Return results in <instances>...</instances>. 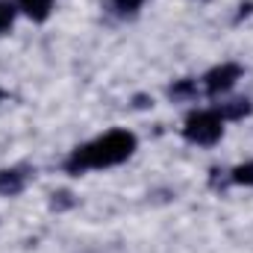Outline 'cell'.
<instances>
[{
	"instance_id": "7",
	"label": "cell",
	"mask_w": 253,
	"mask_h": 253,
	"mask_svg": "<svg viewBox=\"0 0 253 253\" xmlns=\"http://www.w3.org/2000/svg\"><path fill=\"white\" fill-rule=\"evenodd\" d=\"M168 94L174 97V100H189L197 94V85H194V80H180V83H174L171 88H168Z\"/></svg>"
},
{
	"instance_id": "3",
	"label": "cell",
	"mask_w": 253,
	"mask_h": 253,
	"mask_svg": "<svg viewBox=\"0 0 253 253\" xmlns=\"http://www.w3.org/2000/svg\"><path fill=\"white\" fill-rule=\"evenodd\" d=\"M239 77H242V68L236 62L218 65V68H212V71L206 74V91H209V94H224V91H230V88L236 85Z\"/></svg>"
},
{
	"instance_id": "12",
	"label": "cell",
	"mask_w": 253,
	"mask_h": 253,
	"mask_svg": "<svg viewBox=\"0 0 253 253\" xmlns=\"http://www.w3.org/2000/svg\"><path fill=\"white\" fill-rule=\"evenodd\" d=\"M3 97H6V94H3V88H0V100H3Z\"/></svg>"
},
{
	"instance_id": "6",
	"label": "cell",
	"mask_w": 253,
	"mask_h": 253,
	"mask_svg": "<svg viewBox=\"0 0 253 253\" xmlns=\"http://www.w3.org/2000/svg\"><path fill=\"white\" fill-rule=\"evenodd\" d=\"M221 118H230V121H239V118H245L248 112H251V103L248 100H233V103H224L221 109Z\"/></svg>"
},
{
	"instance_id": "10",
	"label": "cell",
	"mask_w": 253,
	"mask_h": 253,
	"mask_svg": "<svg viewBox=\"0 0 253 253\" xmlns=\"http://www.w3.org/2000/svg\"><path fill=\"white\" fill-rule=\"evenodd\" d=\"M71 206H74V194H71V191H56L53 200H50V209H53V212H65V209H71Z\"/></svg>"
},
{
	"instance_id": "5",
	"label": "cell",
	"mask_w": 253,
	"mask_h": 253,
	"mask_svg": "<svg viewBox=\"0 0 253 253\" xmlns=\"http://www.w3.org/2000/svg\"><path fill=\"white\" fill-rule=\"evenodd\" d=\"M15 6L24 15H30L33 21H47L53 12V0H15Z\"/></svg>"
},
{
	"instance_id": "2",
	"label": "cell",
	"mask_w": 253,
	"mask_h": 253,
	"mask_svg": "<svg viewBox=\"0 0 253 253\" xmlns=\"http://www.w3.org/2000/svg\"><path fill=\"white\" fill-rule=\"evenodd\" d=\"M224 132V118L218 109H203L189 115V121L183 126V135L189 138L191 144H215Z\"/></svg>"
},
{
	"instance_id": "4",
	"label": "cell",
	"mask_w": 253,
	"mask_h": 253,
	"mask_svg": "<svg viewBox=\"0 0 253 253\" xmlns=\"http://www.w3.org/2000/svg\"><path fill=\"white\" fill-rule=\"evenodd\" d=\"M27 186V174L21 171V168H6V171H0V194H6V197H15V194H21Z\"/></svg>"
},
{
	"instance_id": "8",
	"label": "cell",
	"mask_w": 253,
	"mask_h": 253,
	"mask_svg": "<svg viewBox=\"0 0 253 253\" xmlns=\"http://www.w3.org/2000/svg\"><path fill=\"white\" fill-rule=\"evenodd\" d=\"M230 183H236V186H253V162H245V165L233 168L230 171Z\"/></svg>"
},
{
	"instance_id": "9",
	"label": "cell",
	"mask_w": 253,
	"mask_h": 253,
	"mask_svg": "<svg viewBox=\"0 0 253 253\" xmlns=\"http://www.w3.org/2000/svg\"><path fill=\"white\" fill-rule=\"evenodd\" d=\"M15 12H18V6H15L12 0H0V33H6V30L12 27Z\"/></svg>"
},
{
	"instance_id": "11",
	"label": "cell",
	"mask_w": 253,
	"mask_h": 253,
	"mask_svg": "<svg viewBox=\"0 0 253 253\" xmlns=\"http://www.w3.org/2000/svg\"><path fill=\"white\" fill-rule=\"evenodd\" d=\"M141 3H144V0H115L118 12H135V9H138Z\"/></svg>"
},
{
	"instance_id": "1",
	"label": "cell",
	"mask_w": 253,
	"mask_h": 253,
	"mask_svg": "<svg viewBox=\"0 0 253 253\" xmlns=\"http://www.w3.org/2000/svg\"><path fill=\"white\" fill-rule=\"evenodd\" d=\"M132 150H135V135L126 132V129H112V132L100 135L97 141L77 147V150L68 156L65 171L74 174V177H80V174L88 171V168H109V165L124 162Z\"/></svg>"
}]
</instances>
